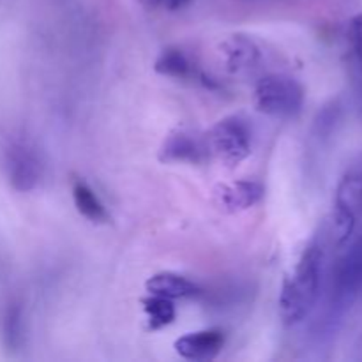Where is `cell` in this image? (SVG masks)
<instances>
[{
	"label": "cell",
	"instance_id": "cell-6",
	"mask_svg": "<svg viewBox=\"0 0 362 362\" xmlns=\"http://www.w3.org/2000/svg\"><path fill=\"white\" fill-rule=\"evenodd\" d=\"M4 166H6L9 184L20 193H28L41 182V159L37 152L25 141H14L7 147Z\"/></svg>",
	"mask_w": 362,
	"mask_h": 362
},
{
	"label": "cell",
	"instance_id": "cell-18",
	"mask_svg": "<svg viewBox=\"0 0 362 362\" xmlns=\"http://www.w3.org/2000/svg\"><path fill=\"white\" fill-rule=\"evenodd\" d=\"M147 7H163L166 11H179L186 7L191 0H140Z\"/></svg>",
	"mask_w": 362,
	"mask_h": 362
},
{
	"label": "cell",
	"instance_id": "cell-17",
	"mask_svg": "<svg viewBox=\"0 0 362 362\" xmlns=\"http://www.w3.org/2000/svg\"><path fill=\"white\" fill-rule=\"evenodd\" d=\"M349 42L357 78L362 76V13L356 14L349 25Z\"/></svg>",
	"mask_w": 362,
	"mask_h": 362
},
{
	"label": "cell",
	"instance_id": "cell-4",
	"mask_svg": "<svg viewBox=\"0 0 362 362\" xmlns=\"http://www.w3.org/2000/svg\"><path fill=\"white\" fill-rule=\"evenodd\" d=\"M255 106L271 117H296L306 99L304 87L288 74H267L255 87Z\"/></svg>",
	"mask_w": 362,
	"mask_h": 362
},
{
	"label": "cell",
	"instance_id": "cell-12",
	"mask_svg": "<svg viewBox=\"0 0 362 362\" xmlns=\"http://www.w3.org/2000/svg\"><path fill=\"white\" fill-rule=\"evenodd\" d=\"M145 288L152 296L166 297L170 300L187 299L200 292V286L197 283L187 279L186 276L177 274V272H158L147 279Z\"/></svg>",
	"mask_w": 362,
	"mask_h": 362
},
{
	"label": "cell",
	"instance_id": "cell-3",
	"mask_svg": "<svg viewBox=\"0 0 362 362\" xmlns=\"http://www.w3.org/2000/svg\"><path fill=\"white\" fill-rule=\"evenodd\" d=\"M362 216V163L350 166L339 179L334 194L329 235L338 250H343L356 235Z\"/></svg>",
	"mask_w": 362,
	"mask_h": 362
},
{
	"label": "cell",
	"instance_id": "cell-10",
	"mask_svg": "<svg viewBox=\"0 0 362 362\" xmlns=\"http://www.w3.org/2000/svg\"><path fill=\"white\" fill-rule=\"evenodd\" d=\"M265 189L257 180H237L216 189V200L226 212H243L255 207L264 198Z\"/></svg>",
	"mask_w": 362,
	"mask_h": 362
},
{
	"label": "cell",
	"instance_id": "cell-7",
	"mask_svg": "<svg viewBox=\"0 0 362 362\" xmlns=\"http://www.w3.org/2000/svg\"><path fill=\"white\" fill-rule=\"evenodd\" d=\"M209 148L205 138L197 136L186 129H179L168 134L163 141L159 159L163 163H191L200 165L209 158Z\"/></svg>",
	"mask_w": 362,
	"mask_h": 362
},
{
	"label": "cell",
	"instance_id": "cell-11",
	"mask_svg": "<svg viewBox=\"0 0 362 362\" xmlns=\"http://www.w3.org/2000/svg\"><path fill=\"white\" fill-rule=\"evenodd\" d=\"M154 69L156 73L163 74V76L175 78V80H200L207 87H211V81L207 80V76L198 69L193 59L182 48L172 46V48L163 49L156 59Z\"/></svg>",
	"mask_w": 362,
	"mask_h": 362
},
{
	"label": "cell",
	"instance_id": "cell-9",
	"mask_svg": "<svg viewBox=\"0 0 362 362\" xmlns=\"http://www.w3.org/2000/svg\"><path fill=\"white\" fill-rule=\"evenodd\" d=\"M223 62L232 74H244L253 71L262 60V49L251 37L243 34L230 35L221 42Z\"/></svg>",
	"mask_w": 362,
	"mask_h": 362
},
{
	"label": "cell",
	"instance_id": "cell-14",
	"mask_svg": "<svg viewBox=\"0 0 362 362\" xmlns=\"http://www.w3.org/2000/svg\"><path fill=\"white\" fill-rule=\"evenodd\" d=\"M73 200L76 205V211L85 219L92 223H106L108 221V211L101 198L95 194V191L88 186L85 180L76 179L73 182Z\"/></svg>",
	"mask_w": 362,
	"mask_h": 362
},
{
	"label": "cell",
	"instance_id": "cell-2",
	"mask_svg": "<svg viewBox=\"0 0 362 362\" xmlns=\"http://www.w3.org/2000/svg\"><path fill=\"white\" fill-rule=\"evenodd\" d=\"M343 255L332 269L329 299L318 322V336L327 338L338 332L349 311L362 293V232L343 247Z\"/></svg>",
	"mask_w": 362,
	"mask_h": 362
},
{
	"label": "cell",
	"instance_id": "cell-16",
	"mask_svg": "<svg viewBox=\"0 0 362 362\" xmlns=\"http://www.w3.org/2000/svg\"><path fill=\"white\" fill-rule=\"evenodd\" d=\"M343 120V105L339 99H334L329 105H325L324 108L318 112L317 119H315V136L320 138V140H327L332 134L336 133V129L339 127Z\"/></svg>",
	"mask_w": 362,
	"mask_h": 362
},
{
	"label": "cell",
	"instance_id": "cell-1",
	"mask_svg": "<svg viewBox=\"0 0 362 362\" xmlns=\"http://www.w3.org/2000/svg\"><path fill=\"white\" fill-rule=\"evenodd\" d=\"M327 233L329 230H322L310 240L293 272L283 281L278 306L285 325L306 320L320 299L327 262Z\"/></svg>",
	"mask_w": 362,
	"mask_h": 362
},
{
	"label": "cell",
	"instance_id": "cell-5",
	"mask_svg": "<svg viewBox=\"0 0 362 362\" xmlns=\"http://www.w3.org/2000/svg\"><path fill=\"white\" fill-rule=\"evenodd\" d=\"M209 154L216 156L223 165L239 166L251 154V127L246 119L239 115L219 120L205 136Z\"/></svg>",
	"mask_w": 362,
	"mask_h": 362
},
{
	"label": "cell",
	"instance_id": "cell-13",
	"mask_svg": "<svg viewBox=\"0 0 362 362\" xmlns=\"http://www.w3.org/2000/svg\"><path fill=\"white\" fill-rule=\"evenodd\" d=\"M0 336L6 350L18 352L25 343V313L18 300L6 304L0 317Z\"/></svg>",
	"mask_w": 362,
	"mask_h": 362
},
{
	"label": "cell",
	"instance_id": "cell-8",
	"mask_svg": "<svg viewBox=\"0 0 362 362\" xmlns=\"http://www.w3.org/2000/svg\"><path fill=\"white\" fill-rule=\"evenodd\" d=\"M223 346H225V334L218 329L187 332L173 343L177 356L194 362L216 359L221 354Z\"/></svg>",
	"mask_w": 362,
	"mask_h": 362
},
{
	"label": "cell",
	"instance_id": "cell-19",
	"mask_svg": "<svg viewBox=\"0 0 362 362\" xmlns=\"http://www.w3.org/2000/svg\"><path fill=\"white\" fill-rule=\"evenodd\" d=\"M359 94H361V108H362V76L359 78Z\"/></svg>",
	"mask_w": 362,
	"mask_h": 362
},
{
	"label": "cell",
	"instance_id": "cell-15",
	"mask_svg": "<svg viewBox=\"0 0 362 362\" xmlns=\"http://www.w3.org/2000/svg\"><path fill=\"white\" fill-rule=\"evenodd\" d=\"M141 304H144L145 317H147L152 331L166 327V325L173 324V320H175L177 311L175 306H173V300L166 299V297L152 296L151 293V297L141 300Z\"/></svg>",
	"mask_w": 362,
	"mask_h": 362
}]
</instances>
